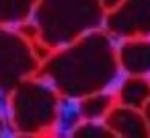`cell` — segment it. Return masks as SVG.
<instances>
[{
	"instance_id": "6da1fadb",
	"label": "cell",
	"mask_w": 150,
	"mask_h": 138,
	"mask_svg": "<svg viewBox=\"0 0 150 138\" xmlns=\"http://www.w3.org/2000/svg\"><path fill=\"white\" fill-rule=\"evenodd\" d=\"M117 74V48L111 35L101 29L88 31L68 46L52 50L37 70V76L66 99H80L91 93L107 91Z\"/></svg>"
},
{
	"instance_id": "5b68a950",
	"label": "cell",
	"mask_w": 150,
	"mask_h": 138,
	"mask_svg": "<svg viewBox=\"0 0 150 138\" xmlns=\"http://www.w3.org/2000/svg\"><path fill=\"white\" fill-rule=\"evenodd\" d=\"M103 25L111 37H150V0H121L105 13Z\"/></svg>"
},
{
	"instance_id": "4fadbf2b",
	"label": "cell",
	"mask_w": 150,
	"mask_h": 138,
	"mask_svg": "<svg viewBox=\"0 0 150 138\" xmlns=\"http://www.w3.org/2000/svg\"><path fill=\"white\" fill-rule=\"evenodd\" d=\"M142 111H144V115H146V122H148V130H150V101H148V103L144 105V109H142Z\"/></svg>"
},
{
	"instance_id": "30bf717a",
	"label": "cell",
	"mask_w": 150,
	"mask_h": 138,
	"mask_svg": "<svg viewBox=\"0 0 150 138\" xmlns=\"http://www.w3.org/2000/svg\"><path fill=\"white\" fill-rule=\"evenodd\" d=\"M117 95L121 105L144 109V105L150 101V80L146 76H129L123 80Z\"/></svg>"
},
{
	"instance_id": "277c9868",
	"label": "cell",
	"mask_w": 150,
	"mask_h": 138,
	"mask_svg": "<svg viewBox=\"0 0 150 138\" xmlns=\"http://www.w3.org/2000/svg\"><path fill=\"white\" fill-rule=\"evenodd\" d=\"M41 64L33 41L15 27H0V93H8L21 80L37 74Z\"/></svg>"
},
{
	"instance_id": "9c48e42d",
	"label": "cell",
	"mask_w": 150,
	"mask_h": 138,
	"mask_svg": "<svg viewBox=\"0 0 150 138\" xmlns=\"http://www.w3.org/2000/svg\"><path fill=\"white\" fill-rule=\"evenodd\" d=\"M37 6V0H0V27L25 25Z\"/></svg>"
},
{
	"instance_id": "5bb4252c",
	"label": "cell",
	"mask_w": 150,
	"mask_h": 138,
	"mask_svg": "<svg viewBox=\"0 0 150 138\" xmlns=\"http://www.w3.org/2000/svg\"><path fill=\"white\" fill-rule=\"evenodd\" d=\"M4 128H6V120H4V115L0 113V136L4 134Z\"/></svg>"
},
{
	"instance_id": "7a4b0ae2",
	"label": "cell",
	"mask_w": 150,
	"mask_h": 138,
	"mask_svg": "<svg viewBox=\"0 0 150 138\" xmlns=\"http://www.w3.org/2000/svg\"><path fill=\"white\" fill-rule=\"evenodd\" d=\"M105 13L101 0H37L31 19L37 41L47 50H58L101 29Z\"/></svg>"
},
{
	"instance_id": "52a82bcc",
	"label": "cell",
	"mask_w": 150,
	"mask_h": 138,
	"mask_svg": "<svg viewBox=\"0 0 150 138\" xmlns=\"http://www.w3.org/2000/svg\"><path fill=\"white\" fill-rule=\"evenodd\" d=\"M119 70L129 76H148L150 74V37H132L123 39L117 50Z\"/></svg>"
},
{
	"instance_id": "7c38bea8",
	"label": "cell",
	"mask_w": 150,
	"mask_h": 138,
	"mask_svg": "<svg viewBox=\"0 0 150 138\" xmlns=\"http://www.w3.org/2000/svg\"><path fill=\"white\" fill-rule=\"evenodd\" d=\"M119 2H121V0H101V4H103V9H105V11H111V9H113V6H117Z\"/></svg>"
},
{
	"instance_id": "3957f363",
	"label": "cell",
	"mask_w": 150,
	"mask_h": 138,
	"mask_svg": "<svg viewBox=\"0 0 150 138\" xmlns=\"http://www.w3.org/2000/svg\"><path fill=\"white\" fill-rule=\"evenodd\" d=\"M8 122L17 134L37 136L52 130L60 117V95L37 74L21 80L8 93Z\"/></svg>"
},
{
	"instance_id": "8992f818",
	"label": "cell",
	"mask_w": 150,
	"mask_h": 138,
	"mask_svg": "<svg viewBox=\"0 0 150 138\" xmlns=\"http://www.w3.org/2000/svg\"><path fill=\"white\" fill-rule=\"evenodd\" d=\"M105 126L113 132V136H127V138L150 136L144 111L129 105H113L105 115Z\"/></svg>"
},
{
	"instance_id": "8fae6325",
	"label": "cell",
	"mask_w": 150,
	"mask_h": 138,
	"mask_svg": "<svg viewBox=\"0 0 150 138\" xmlns=\"http://www.w3.org/2000/svg\"><path fill=\"white\" fill-rule=\"evenodd\" d=\"M72 136H76V138H109V136H113V132L107 126L84 120V124H80L72 130Z\"/></svg>"
},
{
	"instance_id": "ba28073f",
	"label": "cell",
	"mask_w": 150,
	"mask_h": 138,
	"mask_svg": "<svg viewBox=\"0 0 150 138\" xmlns=\"http://www.w3.org/2000/svg\"><path fill=\"white\" fill-rule=\"evenodd\" d=\"M113 105H115V97L111 93L99 91L78 99V113L86 122H99V120H105V115Z\"/></svg>"
}]
</instances>
